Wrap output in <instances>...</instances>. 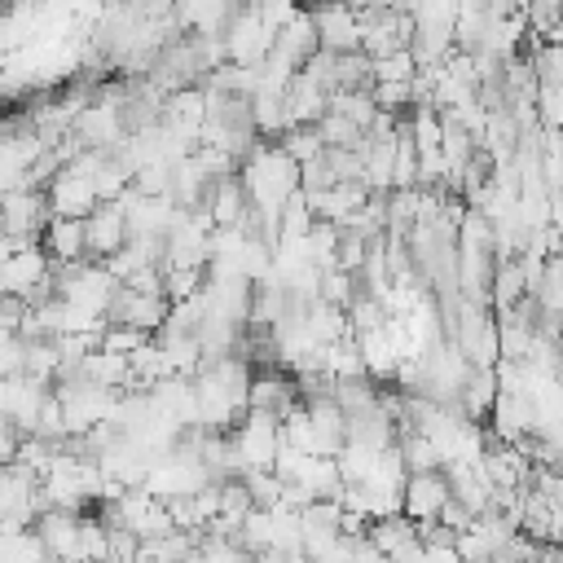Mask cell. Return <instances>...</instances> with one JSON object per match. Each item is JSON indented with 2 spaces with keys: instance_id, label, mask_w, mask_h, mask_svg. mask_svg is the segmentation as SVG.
<instances>
[{
  "instance_id": "6da1fadb",
  "label": "cell",
  "mask_w": 563,
  "mask_h": 563,
  "mask_svg": "<svg viewBox=\"0 0 563 563\" xmlns=\"http://www.w3.org/2000/svg\"><path fill=\"white\" fill-rule=\"evenodd\" d=\"M410 493H405V510L414 515V519H432V515H440L445 506H449V484L436 475V471H414L410 475V484H405Z\"/></svg>"
}]
</instances>
